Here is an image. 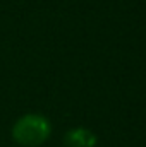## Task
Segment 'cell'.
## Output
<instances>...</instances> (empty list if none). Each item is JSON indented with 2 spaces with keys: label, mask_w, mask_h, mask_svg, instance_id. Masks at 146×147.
<instances>
[{
  "label": "cell",
  "mask_w": 146,
  "mask_h": 147,
  "mask_svg": "<svg viewBox=\"0 0 146 147\" xmlns=\"http://www.w3.org/2000/svg\"><path fill=\"white\" fill-rule=\"evenodd\" d=\"M52 135V123L45 115L26 113L12 125V139L23 147H38Z\"/></svg>",
  "instance_id": "cell-1"
},
{
  "label": "cell",
  "mask_w": 146,
  "mask_h": 147,
  "mask_svg": "<svg viewBox=\"0 0 146 147\" xmlns=\"http://www.w3.org/2000/svg\"><path fill=\"white\" fill-rule=\"evenodd\" d=\"M96 142V135L83 127H76L65 134V144L69 147H95Z\"/></svg>",
  "instance_id": "cell-2"
}]
</instances>
